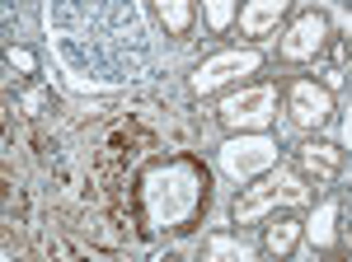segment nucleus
<instances>
[{
  "label": "nucleus",
  "instance_id": "f257e3e1",
  "mask_svg": "<svg viewBox=\"0 0 352 262\" xmlns=\"http://www.w3.org/2000/svg\"><path fill=\"white\" fill-rule=\"evenodd\" d=\"M315 202V187H310V178L300 174L296 164L287 169V164H277V169H268L263 178H254L249 187H240V197L230 202V220L235 225H263L268 215H277V211H300Z\"/></svg>",
  "mask_w": 352,
  "mask_h": 262
},
{
  "label": "nucleus",
  "instance_id": "f03ea898",
  "mask_svg": "<svg viewBox=\"0 0 352 262\" xmlns=\"http://www.w3.org/2000/svg\"><path fill=\"white\" fill-rule=\"evenodd\" d=\"M277 108H282V89L268 84V80H258V84H235L221 99L217 117L230 136H240V131H268L277 122Z\"/></svg>",
  "mask_w": 352,
  "mask_h": 262
},
{
  "label": "nucleus",
  "instance_id": "7ed1b4c3",
  "mask_svg": "<svg viewBox=\"0 0 352 262\" xmlns=\"http://www.w3.org/2000/svg\"><path fill=\"white\" fill-rule=\"evenodd\" d=\"M263 71V52L254 47V43H244V47H226V52H212L197 71L188 75V89L197 99H212L221 89H230V84H244L249 75H258Z\"/></svg>",
  "mask_w": 352,
  "mask_h": 262
},
{
  "label": "nucleus",
  "instance_id": "20e7f679",
  "mask_svg": "<svg viewBox=\"0 0 352 262\" xmlns=\"http://www.w3.org/2000/svg\"><path fill=\"white\" fill-rule=\"evenodd\" d=\"M221 169L230 178H240V183H254L268 169H277V141L268 131H240V136H230L221 145Z\"/></svg>",
  "mask_w": 352,
  "mask_h": 262
},
{
  "label": "nucleus",
  "instance_id": "39448f33",
  "mask_svg": "<svg viewBox=\"0 0 352 262\" xmlns=\"http://www.w3.org/2000/svg\"><path fill=\"white\" fill-rule=\"evenodd\" d=\"M329 38H333V24H329L324 10H300L296 19H287V28H282L277 56L287 66H305V61H315L329 47Z\"/></svg>",
  "mask_w": 352,
  "mask_h": 262
},
{
  "label": "nucleus",
  "instance_id": "423d86ee",
  "mask_svg": "<svg viewBox=\"0 0 352 262\" xmlns=\"http://www.w3.org/2000/svg\"><path fill=\"white\" fill-rule=\"evenodd\" d=\"M282 108H287V117L300 131H320L333 122V89H324L320 80H310V75H300L282 89Z\"/></svg>",
  "mask_w": 352,
  "mask_h": 262
},
{
  "label": "nucleus",
  "instance_id": "0eeeda50",
  "mask_svg": "<svg viewBox=\"0 0 352 262\" xmlns=\"http://www.w3.org/2000/svg\"><path fill=\"white\" fill-rule=\"evenodd\" d=\"M287 14H292V0H240V38L258 47L287 24Z\"/></svg>",
  "mask_w": 352,
  "mask_h": 262
},
{
  "label": "nucleus",
  "instance_id": "6e6552de",
  "mask_svg": "<svg viewBox=\"0 0 352 262\" xmlns=\"http://www.w3.org/2000/svg\"><path fill=\"white\" fill-rule=\"evenodd\" d=\"M296 169L310 183H333L343 174V150L333 141H300L296 145Z\"/></svg>",
  "mask_w": 352,
  "mask_h": 262
},
{
  "label": "nucleus",
  "instance_id": "1a4fd4ad",
  "mask_svg": "<svg viewBox=\"0 0 352 262\" xmlns=\"http://www.w3.org/2000/svg\"><path fill=\"white\" fill-rule=\"evenodd\" d=\"M305 239V220L296 211H282V215H268L263 220V253L268 258H292Z\"/></svg>",
  "mask_w": 352,
  "mask_h": 262
},
{
  "label": "nucleus",
  "instance_id": "9d476101",
  "mask_svg": "<svg viewBox=\"0 0 352 262\" xmlns=\"http://www.w3.org/2000/svg\"><path fill=\"white\" fill-rule=\"evenodd\" d=\"M338 211H343V202H333V197H329V202H320V211L305 220V235H310V243H315L320 253L338 243Z\"/></svg>",
  "mask_w": 352,
  "mask_h": 262
},
{
  "label": "nucleus",
  "instance_id": "9b49d317",
  "mask_svg": "<svg viewBox=\"0 0 352 262\" xmlns=\"http://www.w3.org/2000/svg\"><path fill=\"white\" fill-rule=\"evenodd\" d=\"M155 5V14H160V24L169 38H188L192 33V19H197V0H151Z\"/></svg>",
  "mask_w": 352,
  "mask_h": 262
},
{
  "label": "nucleus",
  "instance_id": "f8f14e48",
  "mask_svg": "<svg viewBox=\"0 0 352 262\" xmlns=\"http://www.w3.org/2000/svg\"><path fill=\"white\" fill-rule=\"evenodd\" d=\"M202 19L212 33H230L240 24V0H202Z\"/></svg>",
  "mask_w": 352,
  "mask_h": 262
},
{
  "label": "nucleus",
  "instance_id": "ddd939ff",
  "mask_svg": "<svg viewBox=\"0 0 352 262\" xmlns=\"http://www.w3.org/2000/svg\"><path fill=\"white\" fill-rule=\"evenodd\" d=\"M5 66H10L19 80H33L38 75V52L24 47V43H14V47H5Z\"/></svg>",
  "mask_w": 352,
  "mask_h": 262
},
{
  "label": "nucleus",
  "instance_id": "4468645a",
  "mask_svg": "<svg viewBox=\"0 0 352 262\" xmlns=\"http://www.w3.org/2000/svg\"><path fill=\"white\" fill-rule=\"evenodd\" d=\"M320 84H324V89H333V94H338V89H343V84H348V75H343V71H338V66H324V71H320Z\"/></svg>",
  "mask_w": 352,
  "mask_h": 262
},
{
  "label": "nucleus",
  "instance_id": "2eb2a0df",
  "mask_svg": "<svg viewBox=\"0 0 352 262\" xmlns=\"http://www.w3.org/2000/svg\"><path fill=\"white\" fill-rule=\"evenodd\" d=\"M343 206H348V211H352V187H348V192H343Z\"/></svg>",
  "mask_w": 352,
  "mask_h": 262
},
{
  "label": "nucleus",
  "instance_id": "dca6fc26",
  "mask_svg": "<svg viewBox=\"0 0 352 262\" xmlns=\"http://www.w3.org/2000/svg\"><path fill=\"white\" fill-rule=\"evenodd\" d=\"M348 66H352V38H348Z\"/></svg>",
  "mask_w": 352,
  "mask_h": 262
},
{
  "label": "nucleus",
  "instance_id": "f3484780",
  "mask_svg": "<svg viewBox=\"0 0 352 262\" xmlns=\"http://www.w3.org/2000/svg\"><path fill=\"white\" fill-rule=\"evenodd\" d=\"M348 5H352V0H348Z\"/></svg>",
  "mask_w": 352,
  "mask_h": 262
}]
</instances>
